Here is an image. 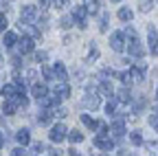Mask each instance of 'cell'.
<instances>
[{"instance_id":"cell-1","label":"cell","mask_w":158,"mask_h":156,"mask_svg":"<svg viewBox=\"0 0 158 156\" xmlns=\"http://www.w3.org/2000/svg\"><path fill=\"white\" fill-rule=\"evenodd\" d=\"M37 18H40V13H37V9H35V7H31V5H24V7H22V11H20V22L33 24V22H37Z\"/></svg>"},{"instance_id":"cell-2","label":"cell","mask_w":158,"mask_h":156,"mask_svg":"<svg viewBox=\"0 0 158 156\" xmlns=\"http://www.w3.org/2000/svg\"><path fill=\"white\" fill-rule=\"evenodd\" d=\"M127 51H130V55H132V57H143V55H145V48H143V44H141V40H138V35H136V33H134V35H130Z\"/></svg>"},{"instance_id":"cell-3","label":"cell","mask_w":158,"mask_h":156,"mask_svg":"<svg viewBox=\"0 0 158 156\" xmlns=\"http://www.w3.org/2000/svg\"><path fill=\"white\" fill-rule=\"evenodd\" d=\"M110 48L116 51V53H123V51H125V33L114 31V33L110 35Z\"/></svg>"},{"instance_id":"cell-4","label":"cell","mask_w":158,"mask_h":156,"mask_svg":"<svg viewBox=\"0 0 158 156\" xmlns=\"http://www.w3.org/2000/svg\"><path fill=\"white\" fill-rule=\"evenodd\" d=\"M68 130H66V125L64 123H57V125H53L51 128V132H48V139H51V143H62L64 139H66V134Z\"/></svg>"},{"instance_id":"cell-5","label":"cell","mask_w":158,"mask_h":156,"mask_svg":"<svg viewBox=\"0 0 158 156\" xmlns=\"http://www.w3.org/2000/svg\"><path fill=\"white\" fill-rule=\"evenodd\" d=\"M73 18H75V22L79 29H86L88 27V9L86 7H75L73 9Z\"/></svg>"},{"instance_id":"cell-6","label":"cell","mask_w":158,"mask_h":156,"mask_svg":"<svg viewBox=\"0 0 158 156\" xmlns=\"http://www.w3.org/2000/svg\"><path fill=\"white\" fill-rule=\"evenodd\" d=\"M110 132H112V136H114L116 141L125 136V119H123V116H116V119L112 121V128H110Z\"/></svg>"},{"instance_id":"cell-7","label":"cell","mask_w":158,"mask_h":156,"mask_svg":"<svg viewBox=\"0 0 158 156\" xmlns=\"http://www.w3.org/2000/svg\"><path fill=\"white\" fill-rule=\"evenodd\" d=\"M147 35H149V53L154 55V57H158V31H156V27L154 24H149L147 27Z\"/></svg>"},{"instance_id":"cell-8","label":"cell","mask_w":158,"mask_h":156,"mask_svg":"<svg viewBox=\"0 0 158 156\" xmlns=\"http://www.w3.org/2000/svg\"><path fill=\"white\" fill-rule=\"evenodd\" d=\"M15 46H18V51L22 53V55H27V53H33V48H35V44H33V37H31V35H24V37H20Z\"/></svg>"},{"instance_id":"cell-9","label":"cell","mask_w":158,"mask_h":156,"mask_svg":"<svg viewBox=\"0 0 158 156\" xmlns=\"http://www.w3.org/2000/svg\"><path fill=\"white\" fill-rule=\"evenodd\" d=\"M94 145L99 150H103V152H110L112 150V139H110L108 134H97L94 136Z\"/></svg>"},{"instance_id":"cell-10","label":"cell","mask_w":158,"mask_h":156,"mask_svg":"<svg viewBox=\"0 0 158 156\" xmlns=\"http://www.w3.org/2000/svg\"><path fill=\"white\" fill-rule=\"evenodd\" d=\"M81 106L84 108H88V110H97L99 106H101V99H99V95H86L84 99H81Z\"/></svg>"},{"instance_id":"cell-11","label":"cell","mask_w":158,"mask_h":156,"mask_svg":"<svg viewBox=\"0 0 158 156\" xmlns=\"http://www.w3.org/2000/svg\"><path fill=\"white\" fill-rule=\"evenodd\" d=\"M53 95H57L59 99H66V97H70V86L66 82H59L55 88H53Z\"/></svg>"},{"instance_id":"cell-12","label":"cell","mask_w":158,"mask_h":156,"mask_svg":"<svg viewBox=\"0 0 158 156\" xmlns=\"http://www.w3.org/2000/svg\"><path fill=\"white\" fill-rule=\"evenodd\" d=\"M18 106H20V103H18V97H11V99H5V103H2V112L11 116V114H15Z\"/></svg>"},{"instance_id":"cell-13","label":"cell","mask_w":158,"mask_h":156,"mask_svg":"<svg viewBox=\"0 0 158 156\" xmlns=\"http://www.w3.org/2000/svg\"><path fill=\"white\" fill-rule=\"evenodd\" d=\"M15 139H18V143L22 145V147H27V145L31 143V132H29L27 128H22V130H18V134H15Z\"/></svg>"},{"instance_id":"cell-14","label":"cell","mask_w":158,"mask_h":156,"mask_svg":"<svg viewBox=\"0 0 158 156\" xmlns=\"http://www.w3.org/2000/svg\"><path fill=\"white\" fill-rule=\"evenodd\" d=\"M40 103H42V108H55V106H59V97L57 95H46V97H42L40 99Z\"/></svg>"},{"instance_id":"cell-15","label":"cell","mask_w":158,"mask_h":156,"mask_svg":"<svg viewBox=\"0 0 158 156\" xmlns=\"http://www.w3.org/2000/svg\"><path fill=\"white\" fill-rule=\"evenodd\" d=\"M31 92H33V97H37V99H42V97H46L48 95V88H46V84H33V88H31Z\"/></svg>"},{"instance_id":"cell-16","label":"cell","mask_w":158,"mask_h":156,"mask_svg":"<svg viewBox=\"0 0 158 156\" xmlns=\"http://www.w3.org/2000/svg\"><path fill=\"white\" fill-rule=\"evenodd\" d=\"M53 70H55V77H57L59 82H66V79H68V75H66V66H64L62 62H57Z\"/></svg>"},{"instance_id":"cell-17","label":"cell","mask_w":158,"mask_h":156,"mask_svg":"<svg viewBox=\"0 0 158 156\" xmlns=\"http://www.w3.org/2000/svg\"><path fill=\"white\" fill-rule=\"evenodd\" d=\"M2 44H5L7 48H13V46L18 44V35H15V33H11V31H7V33H5V37H2Z\"/></svg>"},{"instance_id":"cell-18","label":"cell","mask_w":158,"mask_h":156,"mask_svg":"<svg viewBox=\"0 0 158 156\" xmlns=\"http://www.w3.org/2000/svg\"><path fill=\"white\" fill-rule=\"evenodd\" d=\"M20 31L27 33V35H31V37H40V35H42V31L33 29V27H31V24H27V22H20Z\"/></svg>"},{"instance_id":"cell-19","label":"cell","mask_w":158,"mask_h":156,"mask_svg":"<svg viewBox=\"0 0 158 156\" xmlns=\"http://www.w3.org/2000/svg\"><path fill=\"white\" fill-rule=\"evenodd\" d=\"M116 97H118V101H121V103H130V101H132V92H130L127 86H123L121 90H118Z\"/></svg>"},{"instance_id":"cell-20","label":"cell","mask_w":158,"mask_h":156,"mask_svg":"<svg viewBox=\"0 0 158 156\" xmlns=\"http://www.w3.org/2000/svg\"><path fill=\"white\" fill-rule=\"evenodd\" d=\"M0 92H2L5 99H11V97L18 95V88H15V84H7V86H2V90H0Z\"/></svg>"},{"instance_id":"cell-21","label":"cell","mask_w":158,"mask_h":156,"mask_svg":"<svg viewBox=\"0 0 158 156\" xmlns=\"http://www.w3.org/2000/svg\"><path fill=\"white\" fill-rule=\"evenodd\" d=\"M118 20H123V22H130L132 18H134V13H132V9L130 7H123V9H118Z\"/></svg>"},{"instance_id":"cell-22","label":"cell","mask_w":158,"mask_h":156,"mask_svg":"<svg viewBox=\"0 0 158 156\" xmlns=\"http://www.w3.org/2000/svg\"><path fill=\"white\" fill-rule=\"evenodd\" d=\"M81 123H84L86 128H90V130H97V128H99V121H94L90 114H81Z\"/></svg>"},{"instance_id":"cell-23","label":"cell","mask_w":158,"mask_h":156,"mask_svg":"<svg viewBox=\"0 0 158 156\" xmlns=\"http://www.w3.org/2000/svg\"><path fill=\"white\" fill-rule=\"evenodd\" d=\"M132 77H134V82H143L145 79V73H143V66H132Z\"/></svg>"},{"instance_id":"cell-24","label":"cell","mask_w":158,"mask_h":156,"mask_svg":"<svg viewBox=\"0 0 158 156\" xmlns=\"http://www.w3.org/2000/svg\"><path fill=\"white\" fill-rule=\"evenodd\" d=\"M112 77H116V73L112 68H103L101 73H99V82H110Z\"/></svg>"},{"instance_id":"cell-25","label":"cell","mask_w":158,"mask_h":156,"mask_svg":"<svg viewBox=\"0 0 158 156\" xmlns=\"http://www.w3.org/2000/svg\"><path fill=\"white\" fill-rule=\"evenodd\" d=\"M53 121V114L48 112V110H44V112H40V116H37V123H42V125H48Z\"/></svg>"},{"instance_id":"cell-26","label":"cell","mask_w":158,"mask_h":156,"mask_svg":"<svg viewBox=\"0 0 158 156\" xmlns=\"http://www.w3.org/2000/svg\"><path fill=\"white\" fill-rule=\"evenodd\" d=\"M84 7L88 9V13H97L99 11V0H84Z\"/></svg>"},{"instance_id":"cell-27","label":"cell","mask_w":158,"mask_h":156,"mask_svg":"<svg viewBox=\"0 0 158 156\" xmlns=\"http://www.w3.org/2000/svg\"><path fill=\"white\" fill-rule=\"evenodd\" d=\"M68 139H70V143H81V141H84V134L79 132V130H73V132L68 134Z\"/></svg>"},{"instance_id":"cell-28","label":"cell","mask_w":158,"mask_h":156,"mask_svg":"<svg viewBox=\"0 0 158 156\" xmlns=\"http://www.w3.org/2000/svg\"><path fill=\"white\" fill-rule=\"evenodd\" d=\"M130 141H132V145H143V136H141V132H130Z\"/></svg>"},{"instance_id":"cell-29","label":"cell","mask_w":158,"mask_h":156,"mask_svg":"<svg viewBox=\"0 0 158 156\" xmlns=\"http://www.w3.org/2000/svg\"><path fill=\"white\" fill-rule=\"evenodd\" d=\"M99 92H103L106 97H110V99H112V86H110V82H101V88H99Z\"/></svg>"},{"instance_id":"cell-30","label":"cell","mask_w":158,"mask_h":156,"mask_svg":"<svg viewBox=\"0 0 158 156\" xmlns=\"http://www.w3.org/2000/svg\"><path fill=\"white\" fill-rule=\"evenodd\" d=\"M118 77H121L123 86H127V84H132V82H134V77H132V70H125V73H121Z\"/></svg>"},{"instance_id":"cell-31","label":"cell","mask_w":158,"mask_h":156,"mask_svg":"<svg viewBox=\"0 0 158 156\" xmlns=\"http://www.w3.org/2000/svg\"><path fill=\"white\" fill-rule=\"evenodd\" d=\"M99 57V48L94 46V44H90V53H88V57H86V62H92V60H97Z\"/></svg>"},{"instance_id":"cell-32","label":"cell","mask_w":158,"mask_h":156,"mask_svg":"<svg viewBox=\"0 0 158 156\" xmlns=\"http://www.w3.org/2000/svg\"><path fill=\"white\" fill-rule=\"evenodd\" d=\"M99 31L106 33L108 31V13H101V22H99Z\"/></svg>"},{"instance_id":"cell-33","label":"cell","mask_w":158,"mask_h":156,"mask_svg":"<svg viewBox=\"0 0 158 156\" xmlns=\"http://www.w3.org/2000/svg\"><path fill=\"white\" fill-rule=\"evenodd\" d=\"M147 150H149V154L158 156V141H149V143H147Z\"/></svg>"},{"instance_id":"cell-34","label":"cell","mask_w":158,"mask_h":156,"mask_svg":"<svg viewBox=\"0 0 158 156\" xmlns=\"http://www.w3.org/2000/svg\"><path fill=\"white\" fill-rule=\"evenodd\" d=\"M42 73H44L46 79H55V70H51L48 66H42Z\"/></svg>"},{"instance_id":"cell-35","label":"cell","mask_w":158,"mask_h":156,"mask_svg":"<svg viewBox=\"0 0 158 156\" xmlns=\"http://www.w3.org/2000/svg\"><path fill=\"white\" fill-rule=\"evenodd\" d=\"M73 20H75V18H70V15H66V18H62V27H64V29H70V24H73Z\"/></svg>"},{"instance_id":"cell-36","label":"cell","mask_w":158,"mask_h":156,"mask_svg":"<svg viewBox=\"0 0 158 156\" xmlns=\"http://www.w3.org/2000/svg\"><path fill=\"white\" fill-rule=\"evenodd\" d=\"M7 29V13H0V33Z\"/></svg>"},{"instance_id":"cell-37","label":"cell","mask_w":158,"mask_h":156,"mask_svg":"<svg viewBox=\"0 0 158 156\" xmlns=\"http://www.w3.org/2000/svg\"><path fill=\"white\" fill-rule=\"evenodd\" d=\"M152 2H154V0H141V9L143 11H149L152 9Z\"/></svg>"},{"instance_id":"cell-38","label":"cell","mask_w":158,"mask_h":156,"mask_svg":"<svg viewBox=\"0 0 158 156\" xmlns=\"http://www.w3.org/2000/svg\"><path fill=\"white\" fill-rule=\"evenodd\" d=\"M46 57H48V55H46L44 51H37V53H35V60H37V62H46Z\"/></svg>"},{"instance_id":"cell-39","label":"cell","mask_w":158,"mask_h":156,"mask_svg":"<svg viewBox=\"0 0 158 156\" xmlns=\"http://www.w3.org/2000/svg\"><path fill=\"white\" fill-rule=\"evenodd\" d=\"M114 110H116V103H114V101H110V103L106 106V112H108V114H114Z\"/></svg>"},{"instance_id":"cell-40","label":"cell","mask_w":158,"mask_h":156,"mask_svg":"<svg viewBox=\"0 0 158 156\" xmlns=\"http://www.w3.org/2000/svg\"><path fill=\"white\" fill-rule=\"evenodd\" d=\"M11 156H27V154H24V150H22V147H18V150H13V152H11Z\"/></svg>"},{"instance_id":"cell-41","label":"cell","mask_w":158,"mask_h":156,"mask_svg":"<svg viewBox=\"0 0 158 156\" xmlns=\"http://www.w3.org/2000/svg\"><path fill=\"white\" fill-rule=\"evenodd\" d=\"M55 114H57V116H59V119H64V116H66V114H68V112H66V108H59V110H57V112H55Z\"/></svg>"},{"instance_id":"cell-42","label":"cell","mask_w":158,"mask_h":156,"mask_svg":"<svg viewBox=\"0 0 158 156\" xmlns=\"http://www.w3.org/2000/svg\"><path fill=\"white\" fill-rule=\"evenodd\" d=\"M11 62H13V66H15V68H18L20 64H22V60H20V57H13V60H11Z\"/></svg>"},{"instance_id":"cell-43","label":"cell","mask_w":158,"mask_h":156,"mask_svg":"<svg viewBox=\"0 0 158 156\" xmlns=\"http://www.w3.org/2000/svg\"><path fill=\"white\" fill-rule=\"evenodd\" d=\"M48 7V0H40V9H46Z\"/></svg>"},{"instance_id":"cell-44","label":"cell","mask_w":158,"mask_h":156,"mask_svg":"<svg viewBox=\"0 0 158 156\" xmlns=\"http://www.w3.org/2000/svg\"><path fill=\"white\" fill-rule=\"evenodd\" d=\"M2 145H5V136H2V132H0V150H2Z\"/></svg>"},{"instance_id":"cell-45","label":"cell","mask_w":158,"mask_h":156,"mask_svg":"<svg viewBox=\"0 0 158 156\" xmlns=\"http://www.w3.org/2000/svg\"><path fill=\"white\" fill-rule=\"evenodd\" d=\"M48 156H57V150H48Z\"/></svg>"},{"instance_id":"cell-46","label":"cell","mask_w":158,"mask_h":156,"mask_svg":"<svg viewBox=\"0 0 158 156\" xmlns=\"http://www.w3.org/2000/svg\"><path fill=\"white\" fill-rule=\"evenodd\" d=\"M70 156H79V152L77 150H70Z\"/></svg>"},{"instance_id":"cell-47","label":"cell","mask_w":158,"mask_h":156,"mask_svg":"<svg viewBox=\"0 0 158 156\" xmlns=\"http://www.w3.org/2000/svg\"><path fill=\"white\" fill-rule=\"evenodd\" d=\"M0 66H2V55H0Z\"/></svg>"},{"instance_id":"cell-48","label":"cell","mask_w":158,"mask_h":156,"mask_svg":"<svg viewBox=\"0 0 158 156\" xmlns=\"http://www.w3.org/2000/svg\"><path fill=\"white\" fill-rule=\"evenodd\" d=\"M112 2H121V0H112Z\"/></svg>"},{"instance_id":"cell-49","label":"cell","mask_w":158,"mask_h":156,"mask_svg":"<svg viewBox=\"0 0 158 156\" xmlns=\"http://www.w3.org/2000/svg\"><path fill=\"white\" fill-rule=\"evenodd\" d=\"M156 112H158V106H156Z\"/></svg>"},{"instance_id":"cell-50","label":"cell","mask_w":158,"mask_h":156,"mask_svg":"<svg viewBox=\"0 0 158 156\" xmlns=\"http://www.w3.org/2000/svg\"><path fill=\"white\" fill-rule=\"evenodd\" d=\"M156 97H158V90H156Z\"/></svg>"}]
</instances>
